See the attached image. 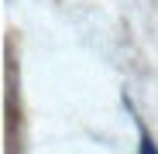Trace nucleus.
<instances>
[{
  "label": "nucleus",
  "instance_id": "nucleus-1",
  "mask_svg": "<svg viewBox=\"0 0 158 154\" xmlns=\"http://www.w3.org/2000/svg\"><path fill=\"white\" fill-rule=\"evenodd\" d=\"M141 154H158V147H155V140L141 130Z\"/></svg>",
  "mask_w": 158,
  "mask_h": 154
}]
</instances>
